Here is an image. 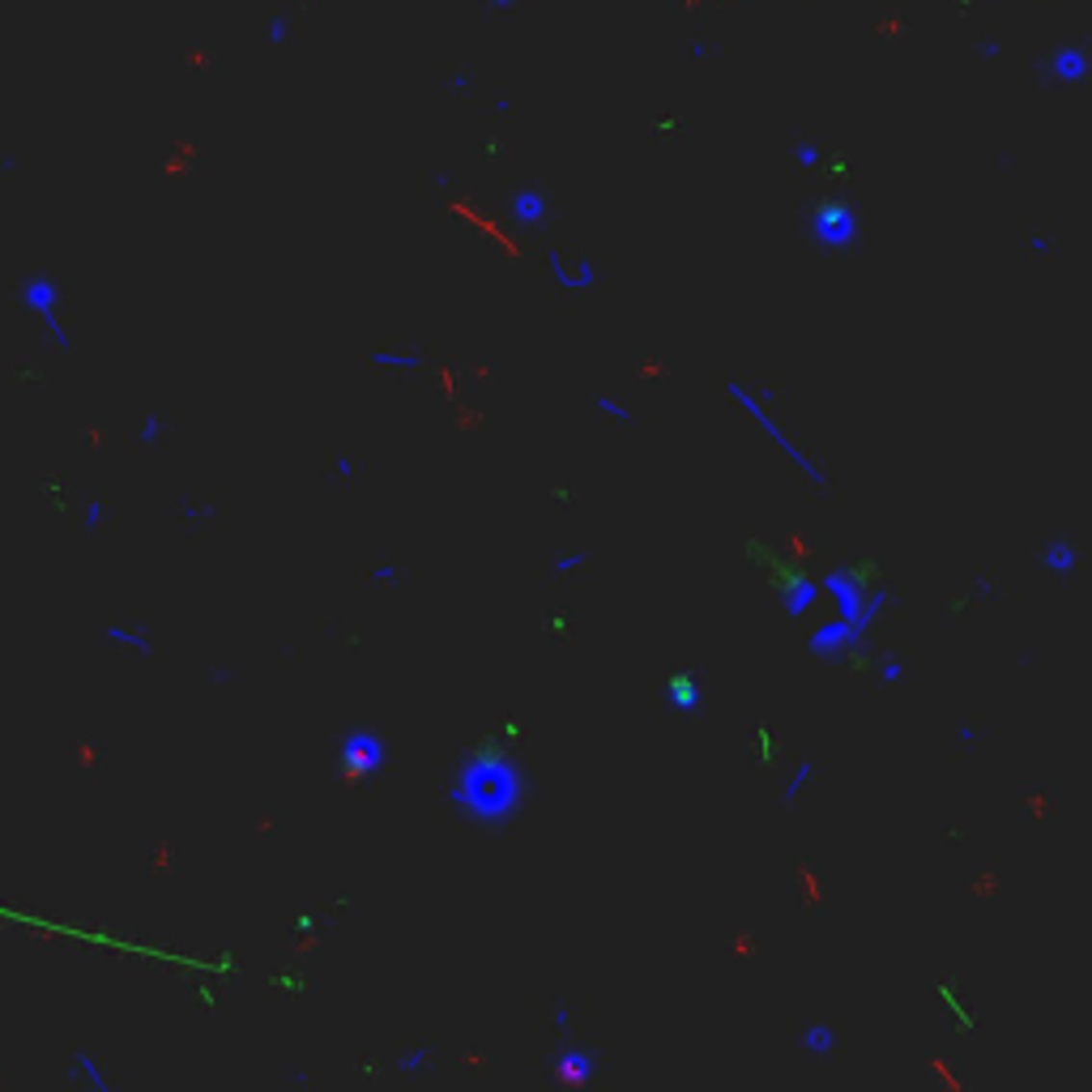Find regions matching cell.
<instances>
[{
	"mask_svg": "<svg viewBox=\"0 0 1092 1092\" xmlns=\"http://www.w3.org/2000/svg\"><path fill=\"white\" fill-rule=\"evenodd\" d=\"M68 1079H73V1084H86L91 1092L112 1088V1076L98 1067V1058L91 1054V1050H77V1054H73V1062H68Z\"/></svg>",
	"mask_w": 1092,
	"mask_h": 1092,
	"instance_id": "cell-16",
	"label": "cell"
},
{
	"mask_svg": "<svg viewBox=\"0 0 1092 1092\" xmlns=\"http://www.w3.org/2000/svg\"><path fill=\"white\" fill-rule=\"evenodd\" d=\"M389 764V742H384L380 730H351L342 742H337V772L346 781H367Z\"/></svg>",
	"mask_w": 1092,
	"mask_h": 1092,
	"instance_id": "cell-6",
	"label": "cell"
},
{
	"mask_svg": "<svg viewBox=\"0 0 1092 1092\" xmlns=\"http://www.w3.org/2000/svg\"><path fill=\"white\" fill-rule=\"evenodd\" d=\"M662 700H666V709L674 713V717L691 721L704 713V679L696 670H674L666 679V688H662Z\"/></svg>",
	"mask_w": 1092,
	"mask_h": 1092,
	"instance_id": "cell-9",
	"label": "cell"
},
{
	"mask_svg": "<svg viewBox=\"0 0 1092 1092\" xmlns=\"http://www.w3.org/2000/svg\"><path fill=\"white\" fill-rule=\"evenodd\" d=\"M444 798L461 811L474 828L500 832L521 816L530 802V777L516 764L512 747L504 739H486L456 760V772L444 790Z\"/></svg>",
	"mask_w": 1092,
	"mask_h": 1092,
	"instance_id": "cell-1",
	"label": "cell"
},
{
	"mask_svg": "<svg viewBox=\"0 0 1092 1092\" xmlns=\"http://www.w3.org/2000/svg\"><path fill=\"white\" fill-rule=\"evenodd\" d=\"M726 393H730V402L739 405V410L747 414V419L756 423L764 435H768V440H772V449H777L781 456H786V461L793 465V470H802V474H807V482H811V486H828V474H823V465H819V461H816V456H811L807 449H798V444H793V435H790L786 427L777 423V414H772L768 405H764V397H760V393H751L747 384H734V380L726 384Z\"/></svg>",
	"mask_w": 1092,
	"mask_h": 1092,
	"instance_id": "cell-3",
	"label": "cell"
},
{
	"mask_svg": "<svg viewBox=\"0 0 1092 1092\" xmlns=\"http://www.w3.org/2000/svg\"><path fill=\"white\" fill-rule=\"evenodd\" d=\"M1037 563L1054 581H1067V577H1076V568H1079V546L1071 538H1050V542H1041Z\"/></svg>",
	"mask_w": 1092,
	"mask_h": 1092,
	"instance_id": "cell-14",
	"label": "cell"
},
{
	"mask_svg": "<svg viewBox=\"0 0 1092 1092\" xmlns=\"http://www.w3.org/2000/svg\"><path fill=\"white\" fill-rule=\"evenodd\" d=\"M167 431H171V419H167L163 410H150V414H145V419H142V427H137V431H133V440L142 444V449H158V444H163V435H167Z\"/></svg>",
	"mask_w": 1092,
	"mask_h": 1092,
	"instance_id": "cell-20",
	"label": "cell"
},
{
	"mask_svg": "<svg viewBox=\"0 0 1092 1092\" xmlns=\"http://www.w3.org/2000/svg\"><path fill=\"white\" fill-rule=\"evenodd\" d=\"M811 777H816V764H811V760H802V764H798V768H793V772H790V781H786V790H781V807H793V802H798V793H802V790H807V786H811Z\"/></svg>",
	"mask_w": 1092,
	"mask_h": 1092,
	"instance_id": "cell-21",
	"label": "cell"
},
{
	"mask_svg": "<svg viewBox=\"0 0 1092 1092\" xmlns=\"http://www.w3.org/2000/svg\"><path fill=\"white\" fill-rule=\"evenodd\" d=\"M546 265H551V277H555V286H559V291H593V286H598V277H602V270L589 261V256H581V261H563L559 247H551V252H546Z\"/></svg>",
	"mask_w": 1092,
	"mask_h": 1092,
	"instance_id": "cell-12",
	"label": "cell"
},
{
	"mask_svg": "<svg viewBox=\"0 0 1092 1092\" xmlns=\"http://www.w3.org/2000/svg\"><path fill=\"white\" fill-rule=\"evenodd\" d=\"M977 56H981V61H995V56H999V43H995V39H981V43H977Z\"/></svg>",
	"mask_w": 1092,
	"mask_h": 1092,
	"instance_id": "cell-34",
	"label": "cell"
},
{
	"mask_svg": "<svg viewBox=\"0 0 1092 1092\" xmlns=\"http://www.w3.org/2000/svg\"><path fill=\"white\" fill-rule=\"evenodd\" d=\"M402 577H405V572L397 568V563H376V568H372L376 585H402Z\"/></svg>",
	"mask_w": 1092,
	"mask_h": 1092,
	"instance_id": "cell-29",
	"label": "cell"
},
{
	"mask_svg": "<svg viewBox=\"0 0 1092 1092\" xmlns=\"http://www.w3.org/2000/svg\"><path fill=\"white\" fill-rule=\"evenodd\" d=\"M956 739H960V747H969V742H977L981 739V730L973 726V721H960V730H956Z\"/></svg>",
	"mask_w": 1092,
	"mask_h": 1092,
	"instance_id": "cell-33",
	"label": "cell"
},
{
	"mask_svg": "<svg viewBox=\"0 0 1092 1092\" xmlns=\"http://www.w3.org/2000/svg\"><path fill=\"white\" fill-rule=\"evenodd\" d=\"M798 1046H802V1054H811V1058H832L841 1041H837V1028L832 1025H807L798 1037Z\"/></svg>",
	"mask_w": 1092,
	"mask_h": 1092,
	"instance_id": "cell-17",
	"label": "cell"
},
{
	"mask_svg": "<svg viewBox=\"0 0 1092 1092\" xmlns=\"http://www.w3.org/2000/svg\"><path fill=\"white\" fill-rule=\"evenodd\" d=\"M270 986L286 990V995H299V990H303V977H291V973H273V977H270Z\"/></svg>",
	"mask_w": 1092,
	"mask_h": 1092,
	"instance_id": "cell-30",
	"label": "cell"
},
{
	"mask_svg": "<svg viewBox=\"0 0 1092 1092\" xmlns=\"http://www.w3.org/2000/svg\"><path fill=\"white\" fill-rule=\"evenodd\" d=\"M482 5L491 9V13H508V9H516L521 0H482Z\"/></svg>",
	"mask_w": 1092,
	"mask_h": 1092,
	"instance_id": "cell-35",
	"label": "cell"
},
{
	"mask_svg": "<svg viewBox=\"0 0 1092 1092\" xmlns=\"http://www.w3.org/2000/svg\"><path fill=\"white\" fill-rule=\"evenodd\" d=\"M1046 77L1054 86H1079L1084 77L1092 73V52L1084 43H1067V47H1054V52L1046 56Z\"/></svg>",
	"mask_w": 1092,
	"mask_h": 1092,
	"instance_id": "cell-10",
	"label": "cell"
},
{
	"mask_svg": "<svg viewBox=\"0 0 1092 1092\" xmlns=\"http://www.w3.org/2000/svg\"><path fill=\"white\" fill-rule=\"evenodd\" d=\"M449 91H453V94H470V91H474V73H470V68L449 77Z\"/></svg>",
	"mask_w": 1092,
	"mask_h": 1092,
	"instance_id": "cell-32",
	"label": "cell"
},
{
	"mask_svg": "<svg viewBox=\"0 0 1092 1092\" xmlns=\"http://www.w3.org/2000/svg\"><path fill=\"white\" fill-rule=\"evenodd\" d=\"M291 35H295V13H291V9H277V13L265 17L261 39L270 47H286V43H291Z\"/></svg>",
	"mask_w": 1092,
	"mask_h": 1092,
	"instance_id": "cell-19",
	"label": "cell"
},
{
	"mask_svg": "<svg viewBox=\"0 0 1092 1092\" xmlns=\"http://www.w3.org/2000/svg\"><path fill=\"white\" fill-rule=\"evenodd\" d=\"M180 508H188L184 516H188V521H196V525H201V521H214V504H188V500H184Z\"/></svg>",
	"mask_w": 1092,
	"mask_h": 1092,
	"instance_id": "cell-31",
	"label": "cell"
},
{
	"mask_svg": "<svg viewBox=\"0 0 1092 1092\" xmlns=\"http://www.w3.org/2000/svg\"><path fill=\"white\" fill-rule=\"evenodd\" d=\"M793 163H798V167H819V163H823V150H819L816 142H798V145H793Z\"/></svg>",
	"mask_w": 1092,
	"mask_h": 1092,
	"instance_id": "cell-28",
	"label": "cell"
},
{
	"mask_svg": "<svg viewBox=\"0 0 1092 1092\" xmlns=\"http://www.w3.org/2000/svg\"><path fill=\"white\" fill-rule=\"evenodd\" d=\"M807 235L819 252H849L862 235V218L845 196H823L807 218Z\"/></svg>",
	"mask_w": 1092,
	"mask_h": 1092,
	"instance_id": "cell-5",
	"label": "cell"
},
{
	"mask_svg": "<svg viewBox=\"0 0 1092 1092\" xmlns=\"http://www.w3.org/2000/svg\"><path fill=\"white\" fill-rule=\"evenodd\" d=\"M103 521H107V504H103V500H91V504H86V516H82V530L94 538V533L103 530Z\"/></svg>",
	"mask_w": 1092,
	"mask_h": 1092,
	"instance_id": "cell-26",
	"label": "cell"
},
{
	"mask_svg": "<svg viewBox=\"0 0 1092 1092\" xmlns=\"http://www.w3.org/2000/svg\"><path fill=\"white\" fill-rule=\"evenodd\" d=\"M777 602H781V611H786V619H807V614H816V607L823 602V585L816 577H807V572H781Z\"/></svg>",
	"mask_w": 1092,
	"mask_h": 1092,
	"instance_id": "cell-8",
	"label": "cell"
},
{
	"mask_svg": "<svg viewBox=\"0 0 1092 1092\" xmlns=\"http://www.w3.org/2000/svg\"><path fill=\"white\" fill-rule=\"evenodd\" d=\"M593 1076H598V1054L572 1046V1041L563 1037L559 1054H555V1079H559V1084H589Z\"/></svg>",
	"mask_w": 1092,
	"mask_h": 1092,
	"instance_id": "cell-13",
	"label": "cell"
},
{
	"mask_svg": "<svg viewBox=\"0 0 1092 1092\" xmlns=\"http://www.w3.org/2000/svg\"><path fill=\"white\" fill-rule=\"evenodd\" d=\"M593 410H598L602 419L619 423V427H632V414L623 410V402H619V397H611V393H598V397H593Z\"/></svg>",
	"mask_w": 1092,
	"mask_h": 1092,
	"instance_id": "cell-23",
	"label": "cell"
},
{
	"mask_svg": "<svg viewBox=\"0 0 1092 1092\" xmlns=\"http://www.w3.org/2000/svg\"><path fill=\"white\" fill-rule=\"evenodd\" d=\"M333 479L337 482H354V479H359V461H354L351 453H337L333 456Z\"/></svg>",
	"mask_w": 1092,
	"mask_h": 1092,
	"instance_id": "cell-27",
	"label": "cell"
},
{
	"mask_svg": "<svg viewBox=\"0 0 1092 1092\" xmlns=\"http://www.w3.org/2000/svg\"><path fill=\"white\" fill-rule=\"evenodd\" d=\"M867 637H871V632L853 628L849 619L832 614V619H823L819 628L811 632L807 649H811V658L832 662V666H845V662H853V658H867Z\"/></svg>",
	"mask_w": 1092,
	"mask_h": 1092,
	"instance_id": "cell-7",
	"label": "cell"
},
{
	"mask_svg": "<svg viewBox=\"0 0 1092 1092\" xmlns=\"http://www.w3.org/2000/svg\"><path fill=\"white\" fill-rule=\"evenodd\" d=\"M875 674H879V683H883V688H892V683H900V679H905V662H900V658H879Z\"/></svg>",
	"mask_w": 1092,
	"mask_h": 1092,
	"instance_id": "cell-25",
	"label": "cell"
},
{
	"mask_svg": "<svg viewBox=\"0 0 1092 1092\" xmlns=\"http://www.w3.org/2000/svg\"><path fill=\"white\" fill-rule=\"evenodd\" d=\"M107 644H116V649H128V653H142V658H150L154 653V637L145 623H107Z\"/></svg>",
	"mask_w": 1092,
	"mask_h": 1092,
	"instance_id": "cell-15",
	"label": "cell"
},
{
	"mask_svg": "<svg viewBox=\"0 0 1092 1092\" xmlns=\"http://www.w3.org/2000/svg\"><path fill=\"white\" fill-rule=\"evenodd\" d=\"M372 367L380 372H397V376H410L423 367V354L419 351H372Z\"/></svg>",
	"mask_w": 1092,
	"mask_h": 1092,
	"instance_id": "cell-18",
	"label": "cell"
},
{
	"mask_svg": "<svg viewBox=\"0 0 1092 1092\" xmlns=\"http://www.w3.org/2000/svg\"><path fill=\"white\" fill-rule=\"evenodd\" d=\"M17 307H22L26 316H39L43 321V329H47V337H52V346L61 354H68L73 351V333L65 329V321H61V282H56L52 273L47 270H35V273H22L17 277Z\"/></svg>",
	"mask_w": 1092,
	"mask_h": 1092,
	"instance_id": "cell-4",
	"label": "cell"
},
{
	"mask_svg": "<svg viewBox=\"0 0 1092 1092\" xmlns=\"http://www.w3.org/2000/svg\"><path fill=\"white\" fill-rule=\"evenodd\" d=\"M585 563H589V551H581V546H572V551H559L551 559V568H555V577H572V572H581Z\"/></svg>",
	"mask_w": 1092,
	"mask_h": 1092,
	"instance_id": "cell-24",
	"label": "cell"
},
{
	"mask_svg": "<svg viewBox=\"0 0 1092 1092\" xmlns=\"http://www.w3.org/2000/svg\"><path fill=\"white\" fill-rule=\"evenodd\" d=\"M431 1067H435V1050L431 1046L405 1050L402 1062H397V1071H405V1076H419V1071H431Z\"/></svg>",
	"mask_w": 1092,
	"mask_h": 1092,
	"instance_id": "cell-22",
	"label": "cell"
},
{
	"mask_svg": "<svg viewBox=\"0 0 1092 1092\" xmlns=\"http://www.w3.org/2000/svg\"><path fill=\"white\" fill-rule=\"evenodd\" d=\"M551 214H555L551 196H546L542 188H533V184L516 188V193L508 196V218L516 226H525V231H538V226H546V222H551Z\"/></svg>",
	"mask_w": 1092,
	"mask_h": 1092,
	"instance_id": "cell-11",
	"label": "cell"
},
{
	"mask_svg": "<svg viewBox=\"0 0 1092 1092\" xmlns=\"http://www.w3.org/2000/svg\"><path fill=\"white\" fill-rule=\"evenodd\" d=\"M13 167H17L13 154H0V175H13Z\"/></svg>",
	"mask_w": 1092,
	"mask_h": 1092,
	"instance_id": "cell-36",
	"label": "cell"
},
{
	"mask_svg": "<svg viewBox=\"0 0 1092 1092\" xmlns=\"http://www.w3.org/2000/svg\"><path fill=\"white\" fill-rule=\"evenodd\" d=\"M819 585H823V598L837 602L841 619H849L862 632L875 628V619L892 607V593L883 585L867 581V572H858V568H832L819 577Z\"/></svg>",
	"mask_w": 1092,
	"mask_h": 1092,
	"instance_id": "cell-2",
	"label": "cell"
}]
</instances>
